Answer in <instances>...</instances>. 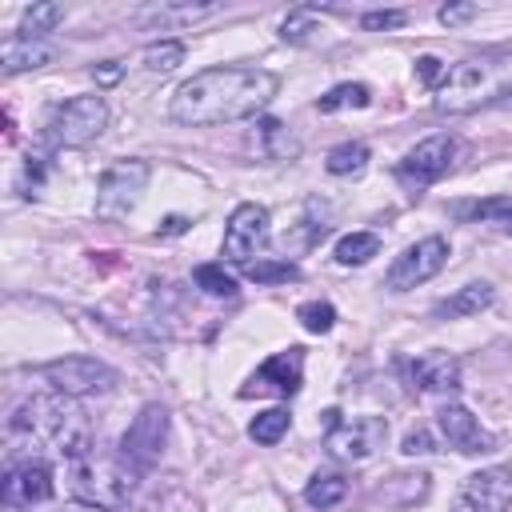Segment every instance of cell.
Instances as JSON below:
<instances>
[{"mask_svg":"<svg viewBox=\"0 0 512 512\" xmlns=\"http://www.w3.org/2000/svg\"><path fill=\"white\" fill-rule=\"evenodd\" d=\"M280 92V76L256 64H216L204 68L196 76H188L172 100H168V116L176 124L188 128H212V124H232V120H248L260 108L272 104V96Z\"/></svg>","mask_w":512,"mask_h":512,"instance_id":"obj_1","label":"cell"},{"mask_svg":"<svg viewBox=\"0 0 512 512\" xmlns=\"http://www.w3.org/2000/svg\"><path fill=\"white\" fill-rule=\"evenodd\" d=\"M8 444L12 448H44L60 460H80L92 452V428L72 396L36 392L8 416Z\"/></svg>","mask_w":512,"mask_h":512,"instance_id":"obj_2","label":"cell"},{"mask_svg":"<svg viewBox=\"0 0 512 512\" xmlns=\"http://www.w3.org/2000/svg\"><path fill=\"white\" fill-rule=\"evenodd\" d=\"M512 88V56L504 52H480L456 60L440 88H436V108L440 112H472L480 104H496Z\"/></svg>","mask_w":512,"mask_h":512,"instance_id":"obj_3","label":"cell"},{"mask_svg":"<svg viewBox=\"0 0 512 512\" xmlns=\"http://www.w3.org/2000/svg\"><path fill=\"white\" fill-rule=\"evenodd\" d=\"M136 476H140V472H136L120 452H116V456L88 452V456L72 460L68 484H72V496H76V500L116 512L120 504H128V496H132V488H136Z\"/></svg>","mask_w":512,"mask_h":512,"instance_id":"obj_4","label":"cell"},{"mask_svg":"<svg viewBox=\"0 0 512 512\" xmlns=\"http://www.w3.org/2000/svg\"><path fill=\"white\" fill-rule=\"evenodd\" d=\"M108 128V104L104 96H72L52 108L44 124L48 148H84Z\"/></svg>","mask_w":512,"mask_h":512,"instance_id":"obj_5","label":"cell"},{"mask_svg":"<svg viewBox=\"0 0 512 512\" xmlns=\"http://www.w3.org/2000/svg\"><path fill=\"white\" fill-rule=\"evenodd\" d=\"M148 176H152V168H148V160H140V156L112 160V164L104 168L100 184H96V216H100V220H124V216L140 204V196H144V188H148Z\"/></svg>","mask_w":512,"mask_h":512,"instance_id":"obj_6","label":"cell"},{"mask_svg":"<svg viewBox=\"0 0 512 512\" xmlns=\"http://www.w3.org/2000/svg\"><path fill=\"white\" fill-rule=\"evenodd\" d=\"M40 376L52 384V392L60 396H72V400H84V396H108L120 376L112 364L96 360V356H60V360H48L40 368Z\"/></svg>","mask_w":512,"mask_h":512,"instance_id":"obj_7","label":"cell"},{"mask_svg":"<svg viewBox=\"0 0 512 512\" xmlns=\"http://www.w3.org/2000/svg\"><path fill=\"white\" fill-rule=\"evenodd\" d=\"M448 256H452V248H448L444 236H424V240L408 244V248L388 264L384 288H388V292H408V288L432 280V276L448 264Z\"/></svg>","mask_w":512,"mask_h":512,"instance_id":"obj_8","label":"cell"},{"mask_svg":"<svg viewBox=\"0 0 512 512\" xmlns=\"http://www.w3.org/2000/svg\"><path fill=\"white\" fill-rule=\"evenodd\" d=\"M164 444H168V408L164 404H144L136 412V420L128 424V432L120 436V456L136 472H148L164 456Z\"/></svg>","mask_w":512,"mask_h":512,"instance_id":"obj_9","label":"cell"},{"mask_svg":"<svg viewBox=\"0 0 512 512\" xmlns=\"http://www.w3.org/2000/svg\"><path fill=\"white\" fill-rule=\"evenodd\" d=\"M264 240H268V208L244 200V204L232 208V216H228V224H224L220 256L232 260V264H244V268H248L252 256L264 248Z\"/></svg>","mask_w":512,"mask_h":512,"instance_id":"obj_10","label":"cell"},{"mask_svg":"<svg viewBox=\"0 0 512 512\" xmlns=\"http://www.w3.org/2000/svg\"><path fill=\"white\" fill-rule=\"evenodd\" d=\"M512 504V468L492 464L460 480L452 512H508Z\"/></svg>","mask_w":512,"mask_h":512,"instance_id":"obj_11","label":"cell"},{"mask_svg":"<svg viewBox=\"0 0 512 512\" xmlns=\"http://www.w3.org/2000/svg\"><path fill=\"white\" fill-rule=\"evenodd\" d=\"M384 440H388V420H384V416H348V420H340V424L324 436V448H328L336 460L360 464V460L376 456V452L384 448Z\"/></svg>","mask_w":512,"mask_h":512,"instance_id":"obj_12","label":"cell"},{"mask_svg":"<svg viewBox=\"0 0 512 512\" xmlns=\"http://www.w3.org/2000/svg\"><path fill=\"white\" fill-rule=\"evenodd\" d=\"M452 160H456V140L448 132H436V136H428L404 152V160L396 164V176L412 188H428L452 168Z\"/></svg>","mask_w":512,"mask_h":512,"instance_id":"obj_13","label":"cell"},{"mask_svg":"<svg viewBox=\"0 0 512 512\" xmlns=\"http://www.w3.org/2000/svg\"><path fill=\"white\" fill-rule=\"evenodd\" d=\"M52 496V464L40 456H24L4 472V508H32Z\"/></svg>","mask_w":512,"mask_h":512,"instance_id":"obj_14","label":"cell"},{"mask_svg":"<svg viewBox=\"0 0 512 512\" xmlns=\"http://www.w3.org/2000/svg\"><path fill=\"white\" fill-rule=\"evenodd\" d=\"M436 428H440V436L448 440V448H456V452H464V456L496 452V436H492L488 428H480V420H476L464 404H456V400H448V404L436 412Z\"/></svg>","mask_w":512,"mask_h":512,"instance_id":"obj_15","label":"cell"},{"mask_svg":"<svg viewBox=\"0 0 512 512\" xmlns=\"http://www.w3.org/2000/svg\"><path fill=\"white\" fill-rule=\"evenodd\" d=\"M300 380H304V348H284V352H272L248 380L244 396L252 392H276V396H296L300 392Z\"/></svg>","mask_w":512,"mask_h":512,"instance_id":"obj_16","label":"cell"},{"mask_svg":"<svg viewBox=\"0 0 512 512\" xmlns=\"http://www.w3.org/2000/svg\"><path fill=\"white\" fill-rule=\"evenodd\" d=\"M60 60V48L52 40H28V36H8L0 44V72L16 76V72H40L48 64Z\"/></svg>","mask_w":512,"mask_h":512,"instance_id":"obj_17","label":"cell"},{"mask_svg":"<svg viewBox=\"0 0 512 512\" xmlns=\"http://www.w3.org/2000/svg\"><path fill=\"white\" fill-rule=\"evenodd\" d=\"M408 372L420 392H456L460 388V360L452 352H424L408 364Z\"/></svg>","mask_w":512,"mask_h":512,"instance_id":"obj_18","label":"cell"},{"mask_svg":"<svg viewBox=\"0 0 512 512\" xmlns=\"http://www.w3.org/2000/svg\"><path fill=\"white\" fill-rule=\"evenodd\" d=\"M492 300H496L492 284H488V280H472V284L456 288L448 300H440L432 312H436L440 320H464V316H480V312H484Z\"/></svg>","mask_w":512,"mask_h":512,"instance_id":"obj_19","label":"cell"},{"mask_svg":"<svg viewBox=\"0 0 512 512\" xmlns=\"http://www.w3.org/2000/svg\"><path fill=\"white\" fill-rule=\"evenodd\" d=\"M380 252V236L376 232H348V236H340L336 240V264H344V268H360V264H368L372 256Z\"/></svg>","mask_w":512,"mask_h":512,"instance_id":"obj_20","label":"cell"},{"mask_svg":"<svg viewBox=\"0 0 512 512\" xmlns=\"http://www.w3.org/2000/svg\"><path fill=\"white\" fill-rule=\"evenodd\" d=\"M216 12H220V4H160V8H152L144 20H152V24H160V28H172V24L208 20V16H216Z\"/></svg>","mask_w":512,"mask_h":512,"instance_id":"obj_21","label":"cell"},{"mask_svg":"<svg viewBox=\"0 0 512 512\" xmlns=\"http://www.w3.org/2000/svg\"><path fill=\"white\" fill-rule=\"evenodd\" d=\"M60 20H64V8H60V4H32V8H24L16 36H28V40H44V36H48V32H52Z\"/></svg>","mask_w":512,"mask_h":512,"instance_id":"obj_22","label":"cell"},{"mask_svg":"<svg viewBox=\"0 0 512 512\" xmlns=\"http://www.w3.org/2000/svg\"><path fill=\"white\" fill-rule=\"evenodd\" d=\"M324 168H328L332 176H360V172L368 168V144H360V140L336 144V148L328 152Z\"/></svg>","mask_w":512,"mask_h":512,"instance_id":"obj_23","label":"cell"},{"mask_svg":"<svg viewBox=\"0 0 512 512\" xmlns=\"http://www.w3.org/2000/svg\"><path fill=\"white\" fill-rule=\"evenodd\" d=\"M344 496H348V480L336 476V472H316V476L308 480V488H304V500H308L312 508H332V504H340Z\"/></svg>","mask_w":512,"mask_h":512,"instance_id":"obj_24","label":"cell"},{"mask_svg":"<svg viewBox=\"0 0 512 512\" xmlns=\"http://www.w3.org/2000/svg\"><path fill=\"white\" fill-rule=\"evenodd\" d=\"M372 104V92H368V84H336L332 92H324L320 100H316V108L320 112H340V108H368Z\"/></svg>","mask_w":512,"mask_h":512,"instance_id":"obj_25","label":"cell"},{"mask_svg":"<svg viewBox=\"0 0 512 512\" xmlns=\"http://www.w3.org/2000/svg\"><path fill=\"white\" fill-rule=\"evenodd\" d=\"M288 424H292L288 408H264V412L248 424V436H252L256 444H276V440L288 432Z\"/></svg>","mask_w":512,"mask_h":512,"instance_id":"obj_26","label":"cell"},{"mask_svg":"<svg viewBox=\"0 0 512 512\" xmlns=\"http://www.w3.org/2000/svg\"><path fill=\"white\" fill-rule=\"evenodd\" d=\"M180 60H184V44H180V40H156V44L144 48V68H148V72L168 76Z\"/></svg>","mask_w":512,"mask_h":512,"instance_id":"obj_27","label":"cell"},{"mask_svg":"<svg viewBox=\"0 0 512 512\" xmlns=\"http://www.w3.org/2000/svg\"><path fill=\"white\" fill-rule=\"evenodd\" d=\"M460 220H512V196H496V200H476V204H456Z\"/></svg>","mask_w":512,"mask_h":512,"instance_id":"obj_28","label":"cell"},{"mask_svg":"<svg viewBox=\"0 0 512 512\" xmlns=\"http://www.w3.org/2000/svg\"><path fill=\"white\" fill-rule=\"evenodd\" d=\"M296 320L304 324V332L324 336V332H332V324H336V308H332L328 300H308V304L296 308Z\"/></svg>","mask_w":512,"mask_h":512,"instance_id":"obj_29","label":"cell"},{"mask_svg":"<svg viewBox=\"0 0 512 512\" xmlns=\"http://www.w3.org/2000/svg\"><path fill=\"white\" fill-rule=\"evenodd\" d=\"M196 288H204L208 296H236V276L224 272V264H200L192 272Z\"/></svg>","mask_w":512,"mask_h":512,"instance_id":"obj_30","label":"cell"},{"mask_svg":"<svg viewBox=\"0 0 512 512\" xmlns=\"http://www.w3.org/2000/svg\"><path fill=\"white\" fill-rule=\"evenodd\" d=\"M244 276L256 280V284H280V280H296L300 268L288 264V260H256V264L244 268Z\"/></svg>","mask_w":512,"mask_h":512,"instance_id":"obj_31","label":"cell"},{"mask_svg":"<svg viewBox=\"0 0 512 512\" xmlns=\"http://www.w3.org/2000/svg\"><path fill=\"white\" fill-rule=\"evenodd\" d=\"M312 32H320V24H316V12H312V8H296V12H288V16H284V24H280V36H284V40H292V44H304Z\"/></svg>","mask_w":512,"mask_h":512,"instance_id":"obj_32","label":"cell"},{"mask_svg":"<svg viewBox=\"0 0 512 512\" xmlns=\"http://www.w3.org/2000/svg\"><path fill=\"white\" fill-rule=\"evenodd\" d=\"M404 20H408L404 8H376V12H364V16H360V28H368V32H384V28H400Z\"/></svg>","mask_w":512,"mask_h":512,"instance_id":"obj_33","label":"cell"},{"mask_svg":"<svg viewBox=\"0 0 512 512\" xmlns=\"http://www.w3.org/2000/svg\"><path fill=\"white\" fill-rule=\"evenodd\" d=\"M260 136L268 140V152H272V156H292V152H296V144H284L288 128H284L280 120H260Z\"/></svg>","mask_w":512,"mask_h":512,"instance_id":"obj_34","label":"cell"},{"mask_svg":"<svg viewBox=\"0 0 512 512\" xmlns=\"http://www.w3.org/2000/svg\"><path fill=\"white\" fill-rule=\"evenodd\" d=\"M476 16H480V8H476V4H444V8L436 12V20H440V24H448V28H460V24L476 20Z\"/></svg>","mask_w":512,"mask_h":512,"instance_id":"obj_35","label":"cell"},{"mask_svg":"<svg viewBox=\"0 0 512 512\" xmlns=\"http://www.w3.org/2000/svg\"><path fill=\"white\" fill-rule=\"evenodd\" d=\"M400 452H404V456H428V452H436V440L428 436V428H412V432L400 440Z\"/></svg>","mask_w":512,"mask_h":512,"instance_id":"obj_36","label":"cell"},{"mask_svg":"<svg viewBox=\"0 0 512 512\" xmlns=\"http://www.w3.org/2000/svg\"><path fill=\"white\" fill-rule=\"evenodd\" d=\"M444 72H448V64H440L436 56H420V60H416V76H420V80H424V84H428L432 92L440 88V80H444Z\"/></svg>","mask_w":512,"mask_h":512,"instance_id":"obj_37","label":"cell"},{"mask_svg":"<svg viewBox=\"0 0 512 512\" xmlns=\"http://www.w3.org/2000/svg\"><path fill=\"white\" fill-rule=\"evenodd\" d=\"M120 76H124V64H120V60H104V64L92 68V80H96L100 88H112Z\"/></svg>","mask_w":512,"mask_h":512,"instance_id":"obj_38","label":"cell"},{"mask_svg":"<svg viewBox=\"0 0 512 512\" xmlns=\"http://www.w3.org/2000/svg\"><path fill=\"white\" fill-rule=\"evenodd\" d=\"M184 228H188V220H184V216H168L160 232H164V236H176V232H184Z\"/></svg>","mask_w":512,"mask_h":512,"instance_id":"obj_39","label":"cell"},{"mask_svg":"<svg viewBox=\"0 0 512 512\" xmlns=\"http://www.w3.org/2000/svg\"><path fill=\"white\" fill-rule=\"evenodd\" d=\"M60 512H108V508H96V504H84V500H72V504H64Z\"/></svg>","mask_w":512,"mask_h":512,"instance_id":"obj_40","label":"cell"},{"mask_svg":"<svg viewBox=\"0 0 512 512\" xmlns=\"http://www.w3.org/2000/svg\"><path fill=\"white\" fill-rule=\"evenodd\" d=\"M496 104H500V108H508V112H512V88H508V92H504V96H500V100H496Z\"/></svg>","mask_w":512,"mask_h":512,"instance_id":"obj_41","label":"cell"},{"mask_svg":"<svg viewBox=\"0 0 512 512\" xmlns=\"http://www.w3.org/2000/svg\"><path fill=\"white\" fill-rule=\"evenodd\" d=\"M504 232H508V236H512V220H508V224H504Z\"/></svg>","mask_w":512,"mask_h":512,"instance_id":"obj_42","label":"cell"}]
</instances>
